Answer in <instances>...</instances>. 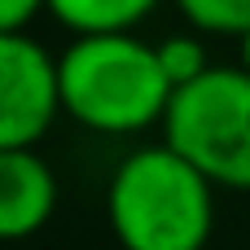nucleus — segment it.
<instances>
[{"label":"nucleus","mask_w":250,"mask_h":250,"mask_svg":"<svg viewBox=\"0 0 250 250\" xmlns=\"http://www.w3.org/2000/svg\"><path fill=\"white\" fill-rule=\"evenodd\" d=\"M57 66L66 114L105 136H132L163 123L176 92L158 62V44H145L132 31L75 35Z\"/></svg>","instance_id":"obj_1"},{"label":"nucleus","mask_w":250,"mask_h":250,"mask_svg":"<svg viewBox=\"0 0 250 250\" xmlns=\"http://www.w3.org/2000/svg\"><path fill=\"white\" fill-rule=\"evenodd\" d=\"M215 185L167 141L119 163L105 215L123 250H202L215 229Z\"/></svg>","instance_id":"obj_2"},{"label":"nucleus","mask_w":250,"mask_h":250,"mask_svg":"<svg viewBox=\"0 0 250 250\" xmlns=\"http://www.w3.org/2000/svg\"><path fill=\"white\" fill-rule=\"evenodd\" d=\"M163 136L211 185L250 193V70L211 66L171 92Z\"/></svg>","instance_id":"obj_3"},{"label":"nucleus","mask_w":250,"mask_h":250,"mask_svg":"<svg viewBox=\"0 0 250 250\" xmlns=\"http://www.w3.org/2000/svg\"><path fill=\"white\" fill-rule=\"evenodd\" d=\"M62 101V66L26 31H0V149H35Z\"/></svg>","instance_id":"obj_4"},{"label":"nucleus","mask_w":250,"mask_h":250,"mask_svg":"<svg viewBox=\"0 0 250 250\" xmlns=\"http://www.w3.org/2000/svg\"><path fill=\"white\" fill-rule=\"evenodd\" d=\"M57 207L53 167L35 149H0V233L22 242L48 224Z\"/></svg>","instance_id":"obj_5"},{"label":"nucleus","mask_w":250,"mask_h":250,"mask_svg":"<svg viewBox=\"0 0 250 250\" xmlns=\"http://www.w3.org/2000/svg\"><path fill=\"white\" fill-rule=\"evenodd\" d=\"M158 9V0H48V13L75 35L132 31Z\"/></svg>","instance_id":"obj_6"},{"label":"nucleus","mask_w":250,"mask_h":250,"mask_svg":"<svg viewBox=\"0 0 250 250\" xmlns=\"http://www.w3.org/2000/svg\"><path fill=\"white\" fill-rule=\"evenodd\" d=\"M176 9L207 35H246L250 0H176Z\"/></svg>","instance_id":"obj_7"},{"label":"nucleus","mask_w":250,"mask_h":250,"mask_svg":"<svg viewBox=\"0 0 250 250\" xmlns=\"http://www.w3.org/2000/svg\"><path fill=\"white\" fill-rule=\"evenodd\" d=\"M158 62L171 79V88H185L193 79H202L211 70V57H207V44L198 35H167L158 44Z\"/></svg>","instance_id":"obj_8"},{"label":"nucleus","mask_w":250,"mask_h":250,"mask_svg":"<svg viewBox=\"0 0 250 250\" xmlns=\"http://www.w3.org/2000/svg\"><path fill=\"white\" fill-rule=\"evenodd\" d=\"M44 9L48 0H0V31H26Z\"/></svg>","instance_id":"obj_9"},{"label":"nucleus","mask_w":250,"mask_h":250,"mask_svg":"<svg viewBox=\"0 0 250 250\" xmlns=\"http://www.w3.org/2000/svg\"><path fill=\"white\" fill-rule=\"evenodd\" d=\"M237 40H242V66L250 70V31H246V35H237Z\"/></svg>","instance_id":"obj_10"}]
</instances>
